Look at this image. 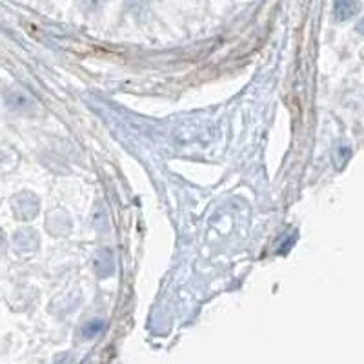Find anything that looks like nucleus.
I'll return each mask as SVG.
<instances>
[{"mask_svg": "<svg viewBox=\"0 0 364 364\" xmlns=\"http://www.w3.org/2000/svg\"><path fill=\"white\" fill-rule=\"evenodd\" d=\"M13 214L19 220H31L39 214V199L29 191L19 193L13 199Z\"/></svg>", "mask_w": 364, "mask_h": 364, "instance_id": "nucleus-1", "label": "nucleus"}, {"mask_svg": "<svg viewBox=\"0 0 364 364\" xmlns=\"http://www.w3.org/2000/svg\"><path fill=\"white\" fill-rule=\"evenodd\" d=\"M13 244L19 253H31L39 248V235L33 229H19L15 233Z\"/></svg>", "mask_w": 364, "mask_h": 364, "instance_id": "nucleus-2", "label": "nucleus"}, {"mask_svg": "<svg viewBox=\"0 0 364 364\" xmlns=\"http://www.w3.org/2000/svg\"><path fill=\"white\" fill-rule=\"evenodd\" d=\"M6 106L13 112H28L33 107V98L28 97L24 92L11 89V92L6 93Z\"/></svg>", "mask_w": 364, "mask_h": 364, "instance_id": "nucleus-3", "label": "nucleus"}, {"mask_svg": "<svg viewBox=\"0 0 364 364\" xmlns=\"http://www.w3.org/2000/svg\"><path fill=\"white\" fill-rule=\"evenodd\" d=\"M359 11V0H335L333 13L337 20H346Z\"/></svg>", "mask_w": 364, "mask_h": 364, "instance_id": "nucleus-4", "label": "nucleus"}, {"mask_svg": "<svg viewBox=\"0 0 364 364\" xmlns=\"http://www.w3.org/2000/svg\"><path fill=\"white\" fill-rule=\"evenodd\" d=\"M93 266H95V272L104 279L110 273H113V257L112 253L107 252V250H102V252L97 253V257H95V262H93Z\"/></svg>", "mask_w": 364, "mask_h": 364, "instance_id": "nucleus-5", "label": "nucleus"}, {"mask_svg": "<svg viewBox=\"0 0 364 364\" xmlns=\"http://www.w3.org/2000/svg\"><path fill=\"white\" fill-rule=\"evenodd\" d=\"M106 330V322L101 319H92L84 322V326L80 328V335L84 339H95L97 335H101L102 331Z\"/></svg>", "mask_w": 364, "mask_h": 364, "instance_id": "nucleus-6", "label": "nucleus"}, {"mask_svg": "<svg viewBox=\"0 0 364 364\" xmlns=\"http://www.w3.org/2000/svg\"><path fill=\"white\" fill-rule=\"evenodd\" d=\"M107 0H80V4L84 6V8H86V10H89V11H97V10H101L102 6L106 4Z\"/></svg>", "mask_w": 364, "mask_h": 364, "instance_id": "nucleus-7", "label": "nucleus"}, {"mask_svg": "<svg viewBox=\"0 0 364 364\" xmlns=\"http://www.w3.org/2000/svg\"><path fill=\"white\" fill-rule=\"evenodd\" d=\"M6 252V235L0 232V255Z\"/></svg>", "mask_w": 364, "mask_h": 364, "instance_id": "nucleus-8", "label": "nucleus"}, {"mask_svg": "<svg viewBox=\"0 0 364 364\" xmlns=\"http://www.w3.org/2000/svg\"><path fill=\"white\" fill-rule=\"evenodd\" d=\"M357 29H359L361 33H363V35H364V20H363V22H361V24H359V26H357Z\"/></svg>", "mask_w": 364, "mask_h": 364, "instance_id": "nucleus-9", "label": "nucleus"}]
</instances>
